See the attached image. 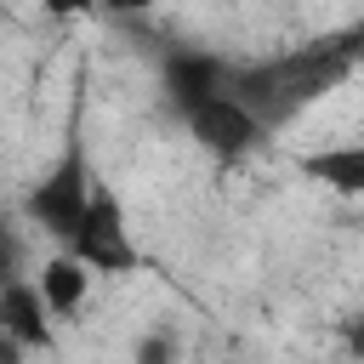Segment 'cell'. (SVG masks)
Here are the masks:
<instances>
[{
	"label": "cell",
	"mask_w": 364,
	"mask_h": 364,
	"mask_svg": "<svg viewBox=\"0 0 364 364\" xmlns=\"http://www.w3.org/2000/svg\"><path fill=\"white\" fill-rule=\"evenodd\" d=\"M347 74H353V57L336 40H324V46H301V51L267 57V63H239L233 68V97H245L273 125V119L318 102L324 91H336Z\"/></svg>",
	"instance_id": "6da1fadb"
},
{
	"label": "cell",
	"mask_w": 364,
	"mask_h": 364,
	"mask_svg": "<svg viewBox=\"0 0 364 364\" xmlns=\"http://www.w3.org/2000/svg\"><path fill=\"white\" fill-rule=\"evenodd\" d=\"M91 193H97V176H91V165H85V148L68 142L63 159L28 188L23 210H28V222H34L40 233H51L57 245H68L74 228H80V216H85V205H91Z\"/></svg>",
	"instance_id": "7a4b0ae2"
},
{
	"label": "cell",
	"mask_w": 364,
	"mask_h": 364,
	"mask_svg": "<svg viewBox=\"0 0 364 364\" xmlns=\"http://www.w3.org/2000/svg\"><path fill=\"white\" fill-rule=\"evenodd\" d=\"M188 136L205 148V154H216V159H245V154H256L262 148V136H267V119L245 102V97H233V91H222V97H210V102H199L193 114H188Z\"/></svg>",
	"instance_id": "3957f363"
},
{
	"label": "cell",
	"mask_w": 364,
	"mask_h": 364,
	"mask_svg": "<svg viewBox=\"0 0 364 364\" xmlns=\"http://www.w3.org/2000/svg\"><path fill=\"white\" fill-rule=\"evenodd\" d=\"M68 250L85 256L97 273H131V267H136V245H131V233H125V210H119V193H114V188H97V193H91V205H85Z\"/></svg>",
	"instance_id": "277c9868"
},
{
	"label": "cell",
	"mask_w": 364,
	"mask_h": 364,
	"mask_svg": "<svg viewBox=\"0 0 364 364\" xmlns=\"http://www.w3.org/2000/svg\"><path fill=\"white\" fill-rule=\"evenodd\" d=\"M233 68L239 63H228L222 51H199V46H176L171 57H165V68H159V80H165V97H171V108L188 119L199 102H210V97H222V91H233Z\"/></svg>",
	"instance_id": "5b68a950"
},
{
	"label": "cell",
	"mask_w": 364,
	"mask_h": 364,
	"mask_svg": "<svg viewBox=\"0 0 364 364\" xmlns=\"http://www.w3.org/2000/svg\"><path fill=\"white\" fill-rule=\"evenodd\" d=\"M57 313H51V301L40 296V284L34 279H6V290H0V336H11V341H23L28 353H57V324H51Z\"/></svg>",
	"instance_id": "8992f818"
},
{
	"label": "cell",
	"mask_w": 364,
	"mask_h": 364,
	"mask_svg": "<svg viewBox=\"0 0 364 364\" xmlns=\"http://www.w3.org/2000/svg\"><path fill=\"white\" fill-rule=\"evenodd\" d=\"M91 279H97V267H91L85 256H74L68 245H57V250L34 267V284H40V296L51 301L57 318H74V313L91 301Z\"/></svg>",
	"instance_id": "52a82bcc"
},
{
	"label": "cell",
	"mask_w": 364,
	"mask_h": 364,
	"mask_svg": "<svg viewBox=\"0 0 364 364\" xmlns=\"http://www.w3.org/2000/svg\"><path fill=\"white\" fill-rule=\"evenodd\" d=\"M296 171L307 182H318L324 193H341V199H364V142H330V148H313L296 159Z\"/></svg>",
	"instance_id": "ba28073f"
},
{
	"label": "cell",
	"mask_w": 364,
	"mask_h": 364,
	"mask_svg": "<svg viewBox=\"0 0 364 364\" xmlns=\"http://www.w3.org/2000/svg\"><path fill=\"white\" fill-rule=\"evenodd\" d=\"M176 358H182L176 330H148V336H136V347H131V364H176Z\"/></svg>",
	"instance_id": "9c48e42d"
},
{
	"label": "cell",
	"mask_w": 364,
	"mask_h": 364,
	"mask_svg": "<svg viewBox=\"0 0 364 364\" xmlns=\"http://www.w3.org/2000/svg\"><path fill=\"white\" fill-rule=\"evenodd\" d=\"M46 17H85V11H102V0H40Z\"/></svg>",
	"instance_id": "30bf717a"
},
{
	"label": "cell",
	"mask_w": 364,
	"mask_h": 364,
	"mask_svg": "<svg viewBox=\"0 0 364 364\" xmlns=\"http://www.w3.org/2000/svg\"><path fill=\"white\" fill-rule=\"evenodd\" d=\"M336 46H341V51L353 57V68H358V63H364V23H353L347 34H336Z\"/></svg>",
	"instance_id": "8fae6325"
},
{
	"label": "cell",
	"mask_w": 364,
	"mask_h": 364,
	"mask_svg": "<svg viewBox=\"0 0 364 364\" xmlns=\"http://www.w3.org/2000/svg\"><path fill=\"white\" fill-rule=\"evenodd\" d=\"M159 0H102V11H114V17H142V11H154Z\"/></svg>",
	"instance_id": "7c38bea8"
},
{
	"label": "cell",
	"mask_w": 364,
	"mask_h": 364,
	"mask_svg": "<svg viewBox=\"0 0 364 364\" xmlns=\"http://www.w3.org/2000/svg\"><path fill=\"white\" fill-rule=\"evenodd\" d=\"M341 336H347V347H353V353H364V313H353V318L341 324Z\"/></svg>",
	"instance_id": "4fadbf2b"
}]
</instances>
